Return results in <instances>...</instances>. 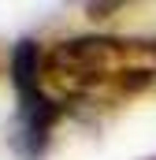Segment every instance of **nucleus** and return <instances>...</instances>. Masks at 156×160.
I'll list each match as a JSON object with an SVG mask.
<instances>
[{
	"label": "nucleus",
	"instance_id": "2",
	"mask_svg": "<svg viewBox=\"0 0 156 160\" xmlns=\"http://www.w3.org/2000/svg\"><path fill=\"white\" fill-rule=\"evenodd\" d=\"M11 86H15V127H11V145L22 160H41L48 149L52 127L67 112L63 101H56L41 75V48L37 41L22 38L11 52Z\"/></svg>",
	"mask_w": 156,
	"mask_h": 160
},
{
	"label": "nucleus",
	"instance_id": "3",
	"mask_svg": "<svg viewBox=\"0 0 156 160\" xmlns=\"http://www.w3.org/2000/svg\"><path fill=\"white\" fill-rule=\"evenodd\" d=\"M119 4H85V11H89V15H93V19H104V15H108V11H115Z\"/></svg>",
	"mask_w": 156,
	"mask_h": 160
},
{
	"label": "nucleus",
	"instance_id": "1",
	"mask_svg": "<svg viewBox=\"0 0 156 160\" xmlns=\"http://www.w3.org/2000/svg\"><path fill=\"white\" fill-rule=\"evenodd\" d=\"M41 75L56 101L112 104L156 82V38L82 34L41 52Z\"/></svg>",
	"mask_w": 156,
	"mask_h": 160
}]
</instances>
